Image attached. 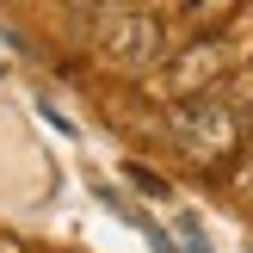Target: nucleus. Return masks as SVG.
<instances>
[{
	"label": "nucleus",
	"mask_w": 253,
	"mask_h": 253,
	"mask_svg": "<svg viewBox=\"0 0 253 253\" xmlns=\"http://www.w3.org/2000/svg\"><path fill=\"white\" fill-rule=\"evenodd\" d=\"M0 253H19V241H0Z\"/></svg>",
	"instance_id": "nucleus-5"
},
{
	"label": "nucleus",
	"mask_w": 253,
	"mask_h": 253,
	"mask_svg": "<svg viewBox=\"0 0 253 253\" xmlns=\"http://www.w3.org/2000/svg\"><path fill=\"white\" fill-rule=\"evenodd\" d=\"M93 49L118 74H148V68H161V56H167V31H161L155 12L118 6V12H105V19L93 25Z\"/></svg>",
	"instance_id": "nucleus-1"
},
{
	"label": "nucleus",
	"mask_w": 253,
	"mask_h": 253,
	"mask_svg": "<svg viewBox=\"0 0 253 253\" xmlns=\"http://www.w3.org/2000/svg\"><path fill=\"white\" fill-rule=\"evenodd\" d=\"M167 130H173V142H179L185 155L198 161V167H210V161L235 155V136H241V124H235V105H229V99L198 93V99H179V105H173Z\"/></svg>",
	"instance_id": "nucleus-2"
},
{
	"label": "nucleus",
	"mask_w": 253,
	"mask_h": 253,
	"mask_svg": "<svg viewBox=\"0 0 253 253\" xmlns=\"http://www.w3.org/2000/svg\"><path fill=\"white\" fill-rule=\"evenodd\" d=\"M222 68H229V43H216V37H210V43H192V49H185V62H173L167 93H173V99H198Z\"/></svg>",
	"instance_id": "nucleus-3"
},
{
	"label": "nucleus",
	"mask_w": 253,
	"mask_h": 253,
	"mask_svg": "<svg viewBox=\"0 0 253 253\" xmlns=\"http://www.w3.org/2000/svg\"><path fill=\"white\" fill-rule=\"evenodd\" d=\"M179 235H185V247H192V253H210V247H204V229H198L192 216H179Z\"/></svg>",
	"instance_id": "nucleus-4"
}]
</instances>
